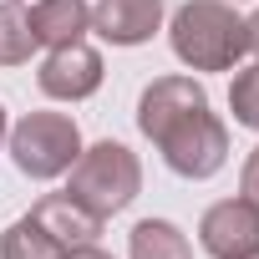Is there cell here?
I'll list each match as a JSON object with an SVG mask.
<instances>
[{"instance_id":"1","label":"cell","mask_w":259,"mask_h":259,"mask_svg":"<svg viewBox=\"0 0 259 259\" xmlns=\"http://www.w3.org/2000/svg\"><path fill=\"white\" fill-rule=\"evenodd\" d=\"M138 133L188 183H203V178H213L229 163V127L213 117L208 92L193 76H158V81L143 87V97H138Z\"/></svg>"},{"instance_id":"2","label":"cell","mask_w":259,"mask_h":259,"mask_svg":"<svg viewBox=\"0 0 259 259\" xmlns=\"http://www.w3.org/2000/svg\"><path fill=\"white\" fill-rule=\"evenodd\" d=\"M168 41L188 71H234L244 56V16L229 0H188L173 11Z\"/></svg>"},{"instance_id":"3","label":"cell","mask_w":259,"mask_h":259,"mask_svg":"<svg viewBox=\"0 0 259 259\" xmlns=\"http://www.w3.org/2000/svg\"><path fill=\"white\" fill-rule=\"evenodd\" d=\"M66 173H71L66 193H71L81 208H92L97 219L122 213L127 203L143 193V163H138V153L127 148V143H112V138L81 148Z\"/></svg>"},{"instance_id":"4","label":"cell","mask_w":259,"mask_h":259,"mask_svg":"<svg viewBox=\"0 0 259 259\" xmlns=\"http://www.w3.org/2000/svg\"><path fill=\"white\" fill-rule=\"evenodd\" d=\"M6 148H11V163L36 178V183H51L61 178L76 153H81V127L66 117V112H26L11 133H6Z\"/></svg>"},{"instance_id":"5","label":"cell","mask_w":259,"mask_h":259,"mask_svg":"<svg viewBox=\"0 0 259 259\" xmlns=\"http://www.w3.org/2000/svg\"><path fill=\"white\" fill-rule=\"evenodd\" d=\"M36 87H41L51 102H87V97L102 87V56H97L87 41L56 46V51L41 61Z\"/></svg>"},{"instance_id":"6","label":"cell","mask_w":259,"mask_h":259,"mask_svg":"<svg viewBox=\"0 0 259 259\" xmlns=\"http://www.w3.org/2000/svg\"><path fill=\"white\" fill-rule=\"evenodd\" d=\"M198 244L213 259H239L249 249H259V208L249 198H224L213 208H203L198 219Z\"/></svg>"},{"instance_id":"7","label":"cell","mask_w":259,"mask_h":259,"mask_svg":"<svg viewBox=\"0 0 259 259\" xmlns=\"http://www.w3.org/2000/svg\"><path fill=\"white\" fill-rule=\"evenodd\" d=\"M163 16H168L163 0H97L92 31L112 46H143L163 31Z\"/></svg>"},{"instance_id":"8","label":"cell","mask_w":259,"mask_h":259,"mask_svg":"<svg viewBox=\"0 0 259 259\" xmlns=\"http://www.w3.org/2000/svg\"><path fill=\"white\" fill-rule=\"evenodd\" d=\"M31 219L61 244V249H76V244H97V234H102V224L107 219H97L92 208H81L71 193H46V198H36V208H31Z\"/></svg>"},{"instance_id":"9","label":"cell","mask_w":259,"mask_h":259,"mask_svg":"<svg viewBox=\"0 0 259 259\" xmlns=\"http://www.w3.org/2000/svg\"><path fill=\"white\" fill-rule=\"evenodd\" d=\"M31 16V36L36 46H71V41H87L92 31V6L87 0H36L26 11Z\"/></svg>"},{"instance_id":"10","label":"cell","mask_w":259,"mask_h":259,"mask_svg":"<svg viewBox=\"0 0 259 259\" xmlns=\"http://www.w3.org/2000/svg\"><path fill=\"white\" fill-rule=\"evenodd\" d=\"M127 254L133 259H193V244L173 219H143L127 234Z\"/></svg>"},{"instance_id":"11","label":"cell","mask_w":259,"mask_h":259,"mask_svg":"<svg viewBox=\"0 0 259 259\" xmlns=\"http://www.w3.org/2000/svg\"><path fill=\"white\" fill-rule=\"evenodd\" d=\"M0 259H66V249L26 213V219H16L6 234H0Z\"/></svg>"},{"instance_id":"12","label":"cell","mask_w":259,"mask_h":259,"mask_svg":"<svg viewBox=\"0 0 259 259\" xmlns=\"http://www.w3.org/2000/svg\"><path fill=\"white\" fill-rule=\"evenodd\" d=\"M36 51L31 36V16L21 0H0V66H26Z\"/></svg>"},{"instance_id":"13","label":"cell","mask_w":259,"mask_h":259,"mask_svg":"<svg viewBox=\"0 0 259 259\" xmlns=\"http://www.w3.org/2000/svg\"><path fill=\"white\" fill-rule=\"evenodd\" d=\"M229 112H234L239 127L259 133V61L244 66V71H234V81H229Z\"/></svg>"},{"instance_id":"14","label":"cell","mask_w":259,"mask_h":259,"mask_svg":"<svg viewBox=\"0 0 259 259\" xmlns=\"http://www.w3.org/2000/svg\"><path fill=\"white\" fill-rule=\"evenodd\" d=\"M239 193L259 208V148H249V158H244V173H239Z\"/></svg>"},{"instance_id":"15","label":"cell","mask_w":259,"mask_h":259,"mask_svg":"<svg viewBox=\"0 0 259 259\" xmlns=\"http://www.w3.org/2000/svg\"><path fill=\"white\" fill-rule=\"evenodd\" d=\"M244 51H254V61H259V11L244 16Z\"/></svg>"},{"instance_id":"16","label":"cell","mask_w":259,"mask_h":259,"mask_svg":"<svg viewBox=\"0 0 259 259\" xmlns=\"http://www.w3.org/2000/svg\"><path fill=\"white\" fill-rule=\"evenodd\" d=\"M66 259H112V254L97 249V244H76V249H66Z\"/></svg>"},{"instance_id":"17","label":"cell","mask_w":259,"mask_h":259,"mask_svg":"<svg viewBox=\"0 0 259 259\" xmlns=\"http://www.w3.org/2000/svg\"><path fill=\"white\" fill-rule=\"evenodd\" d=\"M6 133H11V122H6V102H0V148H6Z\"/></svg>"},{"instance_id":"18","label":"cell","mask_w":259,"mask_h":259,"mask_svg":"<svg viewBox=\"0 0 259 259\" xmlns=\"http://www.w3.org/2000/svg\"><path fill=\"white\" fill-rule=\"evenodd\" d=\"M239 259H259V249H249V254H239Z\"/></svg>"}]
</instances>
